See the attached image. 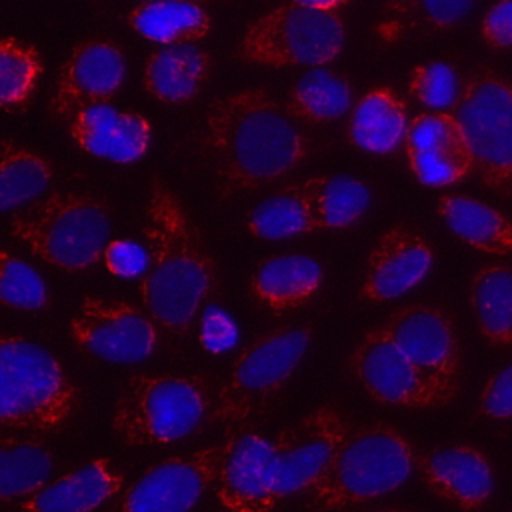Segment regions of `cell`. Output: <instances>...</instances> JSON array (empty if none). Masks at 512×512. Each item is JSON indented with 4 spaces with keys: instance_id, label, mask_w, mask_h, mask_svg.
<instances>
[{
    "instance_id": "1",
    "label": "cell",
    "mask_w": 512,
    "mask_h": 512,
    "mask_svg": "<svg viewBox=\"0 0 512 512\" xmlns=\"http://www.w3.org/2000/svg\"><path fill=\"white\" fill-rule=\"evenodd\" d=\"M204 144L222 198L278 180L310 150L306 132L266 88H244L212 100Z\"/></svg>"
},
{
    "instance_id": "2",
    "label": "cell",
    "mask_w": 512,
    "mask_h": 512,
    "mask_svg": "<svg viewBox=\"0 0 512 512\" xmlns=\"http://www.w3.org/2000/svg\"><path fill=\"white\" fill-rule=\"evenodd\" d=\"M148 270L142 304L156 326L184 336L216 290V264L176 192L156 174L144 210Z\"/></svg>"
},
{
    "instance_id": "3",
    "label": "cell",
    "mask_w": 512,
    "mask_h": 512,
    "mask_svg": "<svg viewBox=\"0 0 512 512\" xmlns=\"http://www.w3.org/2000/svg\"><path fill=\"white\" fill-rule=\"evenodd\" d=\"M80 402L82 390L52 352L26 336H0V426L54 432Z\"/></svg>"
},
{
    "instance_id": "4",
    "label": "cell",
    "mask_w": 512,
    "mask_h": 512,
    "mask_svg": "<svg viewBox=\"0 0 512 512\" xmlns=\"http://www.w3.org/2000/svg\"><path fill=\"white\" fill-rule=\"evenodd\" d=\"M416 454L390 424L350 430L320 478L308 488V506L340 510L376 500L400 488L412 474Z\"/></svg>"
},
{
    "instance_id": "5",
    "label": "cell",
    "mask_w": 512,
    "mask_h": 512,
    "mask_svg": "<svg viewBox=\"0 0 512 512\" xmlns=\"http://www.w3.org/2000/svg\"><path fill=\"white\" fill-rule=\"evenodd\" d=\"M10 232L42 262L82 272L102 258L112 218L108 204L92 194L52 192L14 212Z\"/></svg>"
},
{
    "instance_id": "6",
    "label": "cell",
    "mask_w": 512,
    "mask_h": 512,
    "mask_svg": "<svg viewBox=\"0 0 512 512\" xmlns=\"http://www.w3.org/2000/svg\"><path fill=\"white\" fill-rule=\"evenodd\" d=\"M208 376H130L112 410V430L126 446L172 444L198 430L212 412Z\"/></svg>"
},
{
    "instance_id": "7",
    "label": "cell",
    "mask_w": 512,
    "mask_h": 512,
    "mask_svg": "<svg viewBox=\"0 0 512 512\" xmlns=\"http://www.w3.org/2000/svg\"><path fill=\"white\" fill-rule=\"evenodd\" d=\"M312 332V326L288 324L248 344L214 394L208 422L220 424L226 430V438L250 430L296 372Z\"/></svg>"
},
{
    "instance_id": "8",
    "label": "cell",
    "mask_w": 512,
    "mask_h": 512,
    "mask_svg": "<svg viewBox=\"0 0 512 512\" xmlns=\"http://www.w3.org/2000/svg\"><path fill=\"white\" fill-rule=\"evenodd\" d=\"M344 6L346 2H290L272 8L244 30L238 56L268 68H322L344 46Z\"/></svg>"
},
{
    "instance_id": "9",
    "label": "cell",
    "mask_w": 512,
    "mask_h": 512,
    "mask_svg": "<svg viewBox=\"0 0 512 512\" xmlns=\"http://www.w3.org/2000/svg\"><path fill=\"white\" fill-rule=\"evenodd\" d=\"M472 152L474 176L500 196L512 194V82L490 68L462 80L452 110Z\"/></svg>"
},
{
    "instance_id": "10",
    "label": "cell",
    "mask_w": 512,
    "mask_h": 512,
    "mask_svg": "<svg viewBox=\"0 0 512 512\" xmlns=\"http://www.w3.org/2000/svg\"><path fill=\"white\" fill-rule=\"evenodd\" d=\"M410 362L436 408L460 390L462 350L452 318L434 304H406L380 326Z\"/></svg>"
},
{
    "instance_id": "11",
    "label": "cell",
    "mask_w": 512,
    "mask_h": 512,
    "mask_svg": "<svg viewBox=\"0 0 512 512\" xmlns=\"http://www.w3.org/2000/svg\"><path fill=\"white\" fill-rule=\"evenodd\" d=\"M68 332L78 348L116 364L142 362L158 344V326L142 308L100 296L82 298Z\"/></svg>"
},
{
    "instance_id": "12",
    "label": "cell",
    "mask_w": 512,
    "mask_h": 512,
    "mask_svg": "<svg viewBox=\"0 0 512 512\" xmlns=\"http://www.w3.org/2000/svg\"><path fill=\"white\" fill-rule=\"evenodd\" d=\"M224 456L226 440L170 456L132 482L112 512H190L216 484Z\"/></svg>"
},
{
    "instance_id": "13",
    "label": "cell",
    "mask_w": 512,
    "mask_h": 512,
    "mask_svg": "<svg viewBox=\"0 0 512 512\" xmlns=\"http://www.w3.org/2000/svg\"><path fill=\"white\" fill-rule=\"evenodd\" d=\"M350 426L334 406H320L296 424L280 430L272 446L276 498L306 494L320 478Z\"/></svg>"
},
{
    "instance_id": "14",
    "label": "cell",
    "mask_w": 512,
    "mask_h": 512,
    "mask_svg": "<svg viewBox=\"0 0 512 512\" xmlns=\"http://www.w3.org/2000/svg\"><path fill=\"white\" fill-rule=\"evenodd\" d=\"M126 78V58L112 40L90 38L78 42L62 62L48 112L66 120L78 110L94 104H108Z\"/></svg>"
},
{
    "instance_id": "15",
    "label": "cell",
    "mask_w": 512,
    "mask_h": 512,
    "mask_svg": "<svg viewBox=\"0 0 512 512\" xmlns=\"http://www.w3.org/2000/svg\"><path fill=\"white\" fill-rule=\"evenodd\" d=\"M402 144L412 174L426 186H450L474 172L470 146L452 112L414 116Z\"/></svg>"
},
{
    "instance_id": "16",
    "label": "cell",
    "mask_w": 512,
    "mask_h": 512,
    "mask_svg": "<svg viewBox=\"0 0 512 512\" xmlns=\"http://www.w3.org/2000/svg\"><path fill=\"white\" fill-rule=\"evenodd\" d=\"M216 496L224 512H272L278 498L268 438L254 430L226 438Z\"/></svg>"
},
{
    "instance_id": "17",
    "label": "cell",
    "mask_w": 512,
    "mask_h": 512,
    "mask_svg": "<svg viewBox=\"0 0 512 512\" xmlns=\"http://www.w3.org/2000/svg\"><path fill=\"white\" fill-rule=\"evenodd\" d=\"M348 368L360 386L378 402L400 408H436L418 374L378 326L356 342Z\"/></svg>"
},
{
    "instance_id": "18",
    "label": "cell",
    "mask_w": 512,
    "mask_h": 512,
    "mask_svg": "<svg viewBox=\"0 0 512 512\" xmlns=\"http://www.w3.org/2000/svg\"><path fill=\"white\" fill-rule=\"evenodd\" d=\"M434 252L430 242L406 224H396L372 248L366 274L360 284V298L388 302L412 290L432 268Z\"/></svg>"
},
{
    "instance_id": "19",
    "label": "cell",
    "mask_w": 512,
    "mask_h": 512,
    "mask_svg": "<svg viewBox=\"0 0 512 512\" xmlns=\"http://www.w3.org/2000/svg\"><path fill=\"white\" fill-rule=\"evenodd\" d=\"M68 134L74 144L104 160L130 164L140 160L152 140V124L146 116L108 104H94L68 118Z\"/></svg>"
},
{
    "instance_id": "20",
    "label": "cell",
    "mask_w": 512,
    "mask_h": 512,
    "mask_svg": "<svg viewBox=\"0 0 512 512\" xmlns=\"http://www.w3.org/2000/svg\"><path fill=\"white\" fill-rule=\"evenodd\" d=\"M422 482L460 510L484 506L494 492V472L488 458L470 444L434 448L416 456Z\"/></svg>"
},
{
    "instance_id": "21",
    "label": "cell",
    "mask_w": 512,
    "mask_h": 512,
    "mask_svg": "<svg viewBox=\"0 0 512 512\" xmlns=\"http://www.w3.org/2000/svg\"><path fill=\"white\" fill-rule=\"evenodd\" d=\"M124 472L108 458H94L50 480L18 502L20 512H94L122 492Z\"/></svg>"
},
{
    "instance_id": "22",
    "label": "cell",
    "mask_w": 512,
    "mask_h": 512,
    "mask_svg": "<svg viewBox=\"0 0 512 512\" xmlns=\"http://www.w3.org/2000/svg\"><path fill=\"white\" fill-rule=\"evenodd\" d=\"M324 284L322 264L308 254H274L250 276L252 296L276 314L306 306Z\"/></svg>"
},
{
    "instance_id": "23",
    "label": "cell",
    "mask_w": 512,
    "mask_h": 512,
    "mask_svg": "<svg viewBox=\"0 0 512 512\" xmlns=\"http://www.w3.org/2000/svg\"><path fill=\"white\" fill-rule=\"evenodd\" d=\"M212 72V56L198 44H170L156 48L144 62L142 86L164 104L194 100Z\"/></svg>"
},
{
    "instance_id": "24",
    "label": "cell",
    "mask_w": 512,
    "mask_h": 512,
    "mask_svg": "<svg viewBox=\"0 0 512 512\" xmlns=\"http://www.w3.org/2000/svg\"><path fill=\"white\" fill-rule=\"evenodd\" d=\"M406 128L408 118L402 96L388 86H376L356 102L346 136L360 150L386 154L404 142Z\"/></svg>"
},
{
    "instance_id": "25",
    "label": "cell",
    "mask_w": 512,
    "mask_h": 512,
    "mask_svg": "<svg viewBox=\"0 0 512 512\" xmlns=\"http://www.w3.org/2000/svg\"><path fill=\"white\" fill-rule=\"evenodd\" d=\"M436 210L450 232L468 246L494 256H512V218L502 210L464 194L442 196Z\"/></svg>"
},
{
    "instance_id": "26",
    "label": "cell",
    "mask_w": 512,
    "mask_h": 512,
    "mask_svg": "<svg viewBox=\"0 0 512 512\" xmlns=\"http://www.w3.org/2000/svg\"><path fill=\"white\" fill-rule=\"evenodd\" d=\"M54 466V452L40 438L0 432V504L34 496L52 480Z\"/></svg>"
},
{
    "instance_id": "27",
    "label": "cell",
    "mask_w": 512,
    "mask_h": 512,
    "mask_svg": "<svg viewBox=\"0 0 512 512\" xmlns=\"http://www.w3.org/2000/svg\"><path fill=\"white\" fill-rule=\"evenodd\" d=\"M316 230H338L356 224L368 210L370 188L354 176H312L300 182Z\"/></svg>"
},
{
    "instance_id": "28",
    "label": "cell",
    "mask_w": 512,
    "mask_h": 512,
    "mask_svg": "<svg viewBox=\"0 0 512 512\" xmlns=\"http://www.w3.org/2000/svg\"><path fill=\"white\" fill-rule=\"evenodd\" d=\"M126 22L140 36L170 44H194L210 32V14L198 2L184 0H158L134 6L126 14Z\"/></svg>"
},
{
    "instance_id": "29",
    "label": "cell",
    "mask_w": 512,
    "mask_h": 512,
    "mask_svg": "<svg viewBox=\"0 0 512 512\" xmlns=\"http://www.w3.org/2000/svg\"><path fill=\"white\" fill-rule=\"evenodd\" d=\"M468 300L482 338L492 346H512V268L486 264L476 270Z\"/></svg>"
},
{
    "instance_id": "30",
    "label": "cell",
    "mask_w": 512,
    "mask_h": 512,
    "mask_svg": "<svg viewBox=\"0 0 512 512\" xmlns=\"http://www.w3.org/2000/svg\"><path fill=\"white\" fill-rule=\"evenodd\" d=\"M54 180V168L32 148L0 140V214L18 212L40 200Z\"/></svg>"
},
{
    "instance_id": "31",
    "label": "cell",
    "mask_w": 512,
    "mask_h": 512,
    "mask_svg": "<svg viewBox=\"0 0 512 512\" xmlns=\"http://www.w3.org/2000/svg\"><path fill=\"white\" fill-rule=\"evenodd\" d=\"M352 104L350 80L328 68H312L306 72L286 96V112L294 120L322 124L344 116Z\"/></svg>"
},
{
    "instance_id": "32",
    "label": "cell",
    "mask_w": 512,
    "mask_h": 512,
    "mask_svg": "<svg viewBox=\"0 0 512 512\" xmlns=\"http://www.w3.org/2000/svg\"><path fill=\"white\" fill-rule=\"evenodd\" d=\"M44 60L38 48L14 36H0V110H24L42 80Z\"/></svg>"
},
{
    "instance_id": "33",
    "label": "cell",
    "mask_w": 512,
    "mask_h": 512,
    "mask_svg": "<svg viewBox=\"0 0 512 512\" xmlns=\"http://www.w3.org/2000/svg\"><path fill=\"white\" fill-rule=\"evenodd\" d=\"M246 228L264 240H286L314 232L300 182L288 184L256 204L246 216Z\"/></svg>"
},
{
    "instance_id": "34",
    "label": "cell",
    "mask_w": 512,
    "mask_h": 512,
    "mask_svg": "<svg viewBox=\"0 0 512 512\" xmlns=\"http://www.w3.org/2000/svg\"><path fill=\"white\" fill-rule=\"evenodd\" d=\"M0 304L16 310H44L50 292L40 272L14 252L0 250Z\"/></svg>"
},
{
    "instance_id": "35",
    "label": "cell",
    "mask_w": 512,
    "mask_h": 512,
    "mask_svg": "<svg viewBox=\"0 0 512 512\" xmlns=\"http://www.w3.org/2000/svg\"><path fill=\"white\" fill-rule=\"evenodd\" d=\"M408 92L428 112H452L462 92V80L450 62L428 60L414 66Z\"/></svg>"
},
{
    "instance_id": "36",
    "label": "cell",
    "mask_w": 512,
    "mask_h": 512,
    "mask_svg": "<svg viewBox=\"0 0 512 512\" xmlns=\"http://www.w3.org/2000/svg\"><path fill=\"white\" fill-rule=\"evenodd\" d=\"M102 258L108 272L120 278H138L148 270V250L132 238L110 240Z\"/></svg>"
},
{
    "instance_id": "37",
    "label": "cell",
    "mask_w": 512,
    "mask_h": 512,
    "mask_svg": "<svg viewBox=\"0 0 512 512\" xmlns=\"http://www.w3.org/2000/svg\"><path fill=\"white\" fill-rule=\"evenodd\" d=\"M478 412L492 420L512 418V364L496 372L480 392Z\"/></svg>"
},
{
    "instance_id": "38",
    "label": "cell",
    "mask_w": 512,
    "mask_h": 512,
    "mask_svg": "<svg viewBox=\"0 0 512 512\" xmlns=\"http://www.w3.org/2000/svg\"><path fill=\"white\" fill-rule=\"evenodd\" d=\"M482 40L492 50L512 46V2L494 4L482 18Z\"/></svg>"
},
{
    "instance_id": "39",
    "label": "cell",
    "mask_w": 512,
    "mask_h": 512,
    "mask_svg": "<svg viewBox=\"0 0 512 512\" xmlns=\"http://www.w3.org/2000/svg\"><path fill=\"white\" fill-rule=\"evenodd\" d=\"M412 10H420L428 24L434 28H452L460 22L470 10H474V2H408Z\"/></svg>"
}]
</instances>
